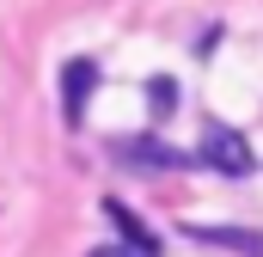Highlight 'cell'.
Instances as JSON below:
<instances>
[{
    "label": "cell",
    "instance_id": "cell-1",
    "mask_svg": "<svg viewBox=\"0 0 263 257\" xmlns=\"http://www.w3.org/2000/svg\"><path fill=\"white\" fill-rule=\"evenodd\" d=\"M196 159L208 166V172H220V178H251V172H257V153H251V141H245L239 128H227V123H208V128H202Z\"/></svg>",
    "mask_w": 263,
    "mask_h": 257
},
{
    "label": "cell",
    "instance_id": "cell-2",
    "mask_svg": "<svg viewBox=\"0 0 263 257\" xmlns=\"http://www.w3.org/2000/svg\"><path fill=\"white\" fill-rule=\"evenodd\" d=\"M92 86H98V62H92V56H73V62L62 67V117H67V128H80Z\"/></svg>",
    "mask_w": 263,
    "mask_h": 257
},
{
    "label": "cell",
    "instance_id": "cell-3",
    "mask_svg": "<svg viewBox=\"0 0 263 257\" xmlns=\"http://www.w3.org/2000/svg\"><path fill=\"white\" fill-rule=\"evenodd\" d=\"M117 159H135V166H159V172H184V166H196V153H178V147H165L159 135H135V141H117Z\"/></svg>",
    "mask_w": 263,
    "mask_h": 257
},
{
    "label": "cell",
    "instance_id": "cell-4",
    "mask_svg": "<svg viewBox=\"0 0 263 257\" xmlns=\"http://www.w3.org/2000/svg\"><path fill=\"white\" fill-rule=\"evenodd\" d=\"M104 214L123 227V239H129V245H141V251H159V233H153L147 221H135V208L123 202V196H104Z\"/></svg>",
    "mask_w": 263,
    "mask_h": 257
},
{
    "label": "cell",
    "instance_id": "cell-5",
    "mask_svg": "<svg viewBox=\"0 0 263 257\" xmlns=\"http://www.w3.org/2000/svg\"><path fill=\"white\" fill-rule=\"evenodd\" d=\"M202 239H214V245H233V251L263 257V239H257V233H227V227H202Z\"/></svg>",
    "mask_w": 263,
    "mask_h": 257
},
{
    "label": "cell",
    "instance_id": "cell-6",
    "mask_svg": "<svg viewBox=\"0 0 263 257\" xmlns=\"http://www.w3.org/2000/svg\"><path fill=\"white\" fill-rule=\"evenodd\" d=\"M86 257H159V251H141V245L123 239V245H98V251H86Z\"/></svg>",
    "mask_w": 263,
    "mask_h": 257
},
{
    "label": "cell",
    "instance_id": "cell-7",
    "mask_svg": "<svg viewBox=\"0 0 263 257\" xmlns=\"http://www.w3.org/2000/svg\"><path fill=\"white\" fill-rule=\"evenodd\" d=\"M172 98H178V92H172V80H153V111H159V117L172 111Z\"/></svg>",
    "mask_w": 263,
    "mask_h": 257
}]
</instances>
